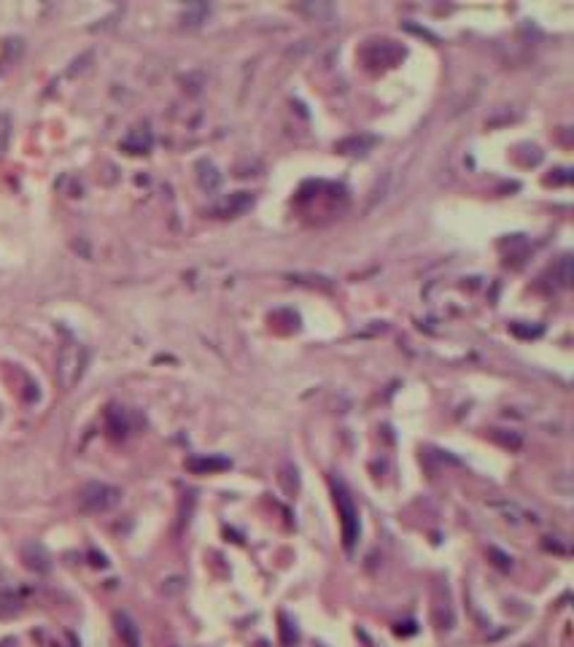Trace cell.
I'll return each mask as SVG.
<instances>
[{"label": "cell", "mask_w": 574, "mask_h": 647, "mask_svg": "<svg viewBox=\"0 0 574 647\" xmlns=\"http://www.w3.org/2000/svg\"><path fill=\"white\" fill-rule=\"evenodd\" d=\"M8 138H11V121L6 114H0V154L8 146Z\"/></svg>", "instance_id": "obj_4"}, {"label": "cell", "mask_w": 574, "mask_h": 647, "mask_svg": "<svg viewBox=\"0 0 574 647\" xmlns=\"http://www.w3.org/2000/svg\"><path fill=\"white\" fill-rule=\"evenodd\" d=\"M116 502V491L108 485H90L84 491V507L87 510H106Z\"/></svg>", "instance_id": "obj_2"}, {"label": "cell", "mask_w": 574, "mask_h": 647, "mask_svg": "<svg viewBox=\"0 0 574 647\" xmlns=\"http://www.w3.org/2000/svg\"><path fill=\"white\" fill-rule=\"evenodd\" d=\"M65 370H73V377H78V373H81V348L78 346H68L62 351L60 373H65Z\"/></svg>", "instance_id": "obj_3"}, {"label": "cell", "mask_w": 574, "mask_h": 647, "mask_svg": "<svg viewBox=\"0 0 574 647\" xmlns=\"http://www.w3.org/2000/svg\"><path fill=\"white\" fill-rule=\"evenodd\" d=\"M334 497H337V510L343 515V540H346V548H353L356 534H359V515H356V507H353V502L348 499V494L340 488V485L334 488Z\"/></svg>", "instance_id": "obj_1"}]
</instances>
